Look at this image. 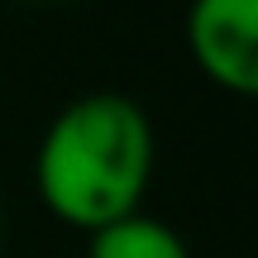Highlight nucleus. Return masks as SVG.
<instances>
[{"instance_id": "obj_1", "label": "nucleus", "mask_w": 258, "mask_h": 258, "mask_svg": "<svg viewBox=\"0 0 258 258\" xmlns=\"http://www.w3.org/2000/svg\"><path fill=\"white\" fill-rule=\"evenodd\" d=\"M34 177L57 220L96 234L144 201L153 177V124L129 96H82L48 124Z\"/></svg>"}, {"instance_id": "obj_2", "label": "nucleus", "mask_w": 258, "mask_h": 258, "mask_svg": "<svg viewBox=\"0 0 258 258\" xmlns=\"http://www.w3.org/2000/svg\"><path fill=\"white\" fill-rule=\"evenodd\" d=\"M186 34L215 86L239 96L258 91V0H196Z\"/></svg>"}, {"instance_id": "obj_3", "label": "nucleus", "mask_w": 258, "mask_h": 258, "mask_svg": "<svg viewBox=\"0 0 258 258\" xmlns=\"http://www.w3.org/2000/svg\"><path fill=\"white\" fill-rule=\"evenodd\" d=\"M86 258H191L182 244V234L172 225L153 220V215H124V220L105 225L91 234Z\"/></svg>"}]
</instances>
